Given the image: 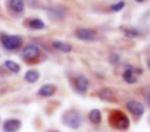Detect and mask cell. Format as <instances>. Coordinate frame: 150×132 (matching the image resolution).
Instances as JSON below:
<instances>
[{"label":"cell","mask_w":150,"mask_h":132,"mask_svg":"<svg viewBox=\"0 0 150 132\" xmlns=\"http://www.w3.org/2000/svg\"><path fill=\"white\" fill-rule=\"evenodd\" d=\"M63 124L71 129H78L82 124V117L76 110H69L62 116Z\"/></svg>","instance_id":"1"},{"label":"cell","mask_w":150,"mask_h":132,"mask_svg":"<svg viewBox=\"0 0 150 132\" xmlns=\"http://www.w3.org/2000/svg\"><path fill=\"white\" fill-rule=\"evenodd\" d=\"M109 124L118 130H125L129 127V119L120 111H113L109 116Z\"/></svg>","instance_id":"2"},{"label":"cell","mask_w":150,"mask_h":132,"mask_svg":"<svg viewBox=\"0 0 150 132\" xmlns=\"http://www.w3.org/2000/svg\"><path fill=\"white\" fill-rule=\"evenodd\" d=\"M3 47L7 50H17L22 45V38L18 35H2L0 37Z\"/></svg>","instance_id":"3"},{"label":"cell","mask_w":150,"mask_h":132,"mask_svg":"<svg viewBox=\"0 0 150 132\" xmlns=\"http://www.w3.org/2000/svg\"><path fill=\"white\" fill-rule=\"evenodd\" d=\"M142 74L141 69L134 68L132 66H127L122 73V78L129 84H134L138 81V76Z\"/></svg>","instance_id":"4"},{"label":"cell","mask_w":150,"mask_h":132,"mask_svg":"<svg viewBox=\"0 0 150 132\" xmlns=\"http://www.w3.org/2000/svg\"><path fill=\"white\" fill-rule=\"evenodd\" d=\"M40 51L39 47L36 45H33V44H30V45H27L24 47L23 51H22V55L25 58L26 60H37L40 56Z\"/></svg>","instance_id":"5"},{"label":"cell","mask_w":150,"mask_h":132,"mask_svg":"<svg viewBox=\"0 0 150 132\" xmlns=\"http://www.w3.org/2000/svg\"><path fill=\"white\" fill-rule=\"evenodd\" d=\"M75 37L82 41H95L97 40V33L92 29L81 28L75 31Z\"/></svg>","instance_id":"6"},{"label":"cell","mask_w":150,"mask_h":132,"mask_svg":"<svg viewBox=\"0 0 150 132\" xmlns=\"http://www.w3.org/2000/svg\"><path fill=\"white\" fill-rule=\"evenodd\" d=\"M125 107L134 116H137V117H141L144 114V112H145L143 103L137 100H129L127 103V105H125Z\"/></svg>","instance_id":"7"},{"label":"cell","mask_w":150,"mask_h":132,"mask_svg":"<svg viewBox=\"0 0 150 132\" xmlns=\"http://www.w3.org/2000/svg\"><path fill=\"white\" fill-rule=\"evenodd\" d=\"M22 126V122L18 119H7L3 122V132H17Z\"/></svg>","instance_id":"8"},{"label":"cell","mask_w":150,"mask_h":132,"mask_svg":"<svg viewBox=\"0 0 150 132\" xmlns=\"http://www.w3.org/2000/svg\"><path fill=\"white\" fill-rule=\"evenodd\" d=\"M88 85H90V82H88V79L86 78L83 75H79L75 78V88L81 94H84L86 93L88 88Z\"/></svg>","instance_id":"9"},{"label":"cell","mask_w":150,"mask_h":132,"mask_svg":"<svg viewBox=\"0 0 150 132\" xmlns=\"http://www.w3.org/2000/svg\"><path fill=\"white\" fill-rule=\"evenodd\" d=\"M9 8L16 13H23L25 11V2L24 0H9Z\"/></svg>","instance_id":"10"},{"label":"cell","mask_w":150,"mask_h":132,"mask_svg":"<svg viewBox=\"0 0 150 132\" xmlns=\"http://www.w3.org/2000/svg\"><path fill=\"white\" fill-rule=\"evenodd\" d=\"M56 92V86L52 84H44L38 90V95L43 97H50L52 96Z\"/></svg>","instance_id":"11"},{"label":"cell","mask_w":150,"mask_h":132,"mask_svg":"<svg viewBox=\"0 0 150 132\" xmlns=\"http://www.w3.org/2000/svg\"><path fill=\"white\" fill-rule=\"evenodd\" d=\"M46 11L48 17L54 20H61L65 17V11H63L61 7H48Z\"/></svg>","instance_id":"12"},{"label":"cell","mask_w":150,"mask_h":132,"mask_svg":"<svg viewBox=\"0 0 150 132\" xmlns=\"http://www.w3.org/2000/svg\"><path fill=\"white\" fill-rule=\"evenodd\" d=\"M88 119H90L91 123L95 124V125H98L102 121V114H101V112L98 109H94L88 114Z\"/></svg>","instance_id":"13"},{"label":"cell","mask_w":150,"mask_h":132,"mask_svg":"<svg viewBox=\"0 0 150 132\" xmlns=\"http://www.w3.org/2000/svg\"><path fill=\"white\" fill-rule=\"evenodd\" d=\"M52 46H54L57 50L65 52V53L72 51V48H73L71 44L65 43V42H62V41H54L52 42Z\"/></svg>","instance_id":"14"},{"label":"cell","mask_w":150,"mask_h":132,"mask_svg":"<svg viewBox=\"0 0 150 132\" xmlns=\"http://www.w3.org/2000/svg\"><path fill=\"white\" fill-rule=\"evenodd\" d=\"M25 80L27 81L28 83H35L36 81L39 79V73L35 70H30V71H27L24 76Z\"/></svg>","instance_id":"15"},{"label":"cell","mask_w":150,"mask_h":132,"mask_svg":"<svg viewBox=\"0 0 150 132\" xmlns=\"http://www.w3.org/2000/svg\"><path fill=\"white\" fill-rule=\"evenodd\" d=\"M98 96L100 97L101 99H104V100H112L114 98V94L113 92L108 88H103L101 90H99L98 92Z\"/></svg>","instance_id":"16"},{"label":"cell","mask_w":150,"mask_h":132,"mask_svg":"<svg viewBox=\"0 0 150 132\" xmlns=\"http://www.w3.org/2000/svg\"><path fill=\"white\" fill-rule=\"evenodd\" d=\"M121 31L125 33V35L127 37H129V38H135V37H138L140 35V31L136 28H132V27H121L120 28Z\"/></svg>","instance_id":"17"},{"label":"cell","mask_w":150,"mask_h":132,"mask_svg":"<svg viewBox=\"0 0 150 132\" xmlns=\"http://www.w3.org/2000/svg\"><path fill=\"white\" fill-rule=\"evenodd\" d=\"M4 66L13 73H19L20 71H21V67H20V65L17 64L16 62H13V60H5Z\"/></svg>","instance_id":"18"},{"label":"cell","mask_w":150,"mask_h":132,"mask_svg":"<svg viewBox=\"0 0 150 132\" xmlns=\"http://www.w3.org/2000/svg\"><path fill=\"white\" fill-rule=\"evenodd\" d=\"M44 27H45V25L40 19H33L29 22V28L33 30H41L44 29Z\"/></svg>","instance_id":"19"},{"label":"cell","mask_w":150,"mask_h":132,"mask_svg":"<svg viewBox=\"0 0 150 132\" xmlns=\"http://www.w3.org/2000/svg\"><path fill=\"white\" fill-rule=\"evenodd\" d=\"M125 1H119V2L114 3V4L111 5L110 9L112 11H114V13H117V11H120L121 9H122L123 7H125Z\"/></svg>","instance_id":"20"},{"label":"cell","mask_w":150,"mask_h":132,"mask_svg":"<svg viewBox=\"0 0 150 132\" xmlns=\"http://www.w3.org/2000/svg\"><path fill=\"white\" fill-rule=\"evenodd\" d=\"M146 100H147L148 105H149V107H150V91L147 93V95H146Z\"/></svg>","instance_id":"21"},{"label":"cell","mask_w":150,"mask_h":132,"mask_svg":"<svg viewBox=\"0 0 150 132\" xmlns=\"http://www.w3.org/2000/svg\"><path fill=\"white\" fill-rule=\"evenodd\" d=\"M136 1H137V2H139V3H141V2H143L144 0H136Z\"/></svg>","instance_id":"22"},{"label":"cell","mask_w":150,"mask_h":132,"mask_svg":"<svg viewBox=\"0 0 150 132\" xmlns=\"http://www.w3.org/2000/svg\"><path fill=\"white\" fill-rule=\"evenodd\" d=\"M147 65H148V67H149V68H150V58H149V60H148V62H147Z\"/></svg>","instance_id":"23"},{"label":"cell","mask_w":150,"mask_h":132,"mask_svg":"<svg viewBox=\"0 0 150 132\" xmlns=\"http://www.w3.org/2000/svg\"><path fill=\"white\" fill-rule=\"evenodd\" d=\"M47 132H58V131H56V130H50V131H47Z\"/></svg>","instance_id":"24"}]
</instances>
